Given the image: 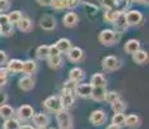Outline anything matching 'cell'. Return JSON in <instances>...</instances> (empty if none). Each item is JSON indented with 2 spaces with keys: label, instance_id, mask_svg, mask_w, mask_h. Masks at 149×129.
Returning a JSON list of instances; mask_svg holds the SVG:
<instances>
[{
  "label": "cell",
  "instance_id": "obj_1",
  "mask_svg": "<svg viewBox=\"0 0 149 129\" xmlns=\"http://www.w3.org/2000/svg\"><path fill=\"white\" fill-rule=\"evenodd\" d=\"M119 40H121V34H118L114 30H110V28H105L99 34V41L107 47L117 44Z\"/></svg>",
  "mask_w": 149,
  "mask_h": 129
},
{
  "label": "cell",
  "instance_id": "obj_2",
  "mask_svg": "<svg viewBox=\"0 0 149 129\" xmlns=\"http://www.w3.org/2000/svg\"><path fill=\"white\" fill-rule=\"evenodd\" d=\"M56 121L58 125V129H73L74 128V121L71 117L70 112L66 110H62L56 114Z\"/></svg>",
  "mask_w": 149,
  "mask_h": 129
},
{
  "label": "cell",
  "instance_id": "obj_3",
  "mask_svg": "<svg viewBox=\"0 0 149 129\" xmlns=\"http://www.w3.org/2000/svg\"><path fill=\"white\" fill-rule=\"evenodd\" d=\"M121 66H122L121 59L116 56H107L104 59H102V63H101L102 70L107 71V72H111V71L119 70Z\"/></svg>",
  "mask_w": 149,
  "mask_h": 129
},
{
  "label": "cell",
  "instance_id": "obj_4",
  "mask_svg": "<svg viewBox=\"0 0 149 129\" xmlns=\"http://www.w3.org/2000/svg\"><path fill=\"white\" fill-rule=\"evenodd\" d=\"M43 106H44L45 110H48L49 112L57 114L60 111H62V105L61 101H60V97L58 96H51L43 102Z\"/></svg>",
  "mask_w": 149,
  "mask_h": 129
},
{
  "label": "cell",
  "instance_id": "obj_5",
  "mask_svg": "<svg viewBox=\"0 0 149 129\" xmlns=\"http://www.w3.org/2000/svg\"><path fill=\"white\" fill-rule=\"evenodd\" d=\"M126 21L128 26H141L144 23V17L139 10H128L126 13Z\"/></svg>",
  "mask_w": 149,
  "mask_h": 129
},
{
  "label": "cell",
  "instance_id": "obj_6",
  "mask_svg": "<svg viewBox=\"0 0 149 129\" xmlns=\"http://www.w3.org/2000/svg\"><path fill=\"white\" fill-rule=\"evenodd\" d=\"M34 114H35L34 112V108L30 105H22L16 110L14 115H17L19 121H27V120H31Z\"/></svg>",
  "mask_w": 149,
  "mask_h": 129
},
{
  "label": "cell",
  "instance_id": "obj_7",
  "mask_svg": "<svg viewBox=\"0 0 149 129\" xmlns=\"http://www.w3.org/2000/svg\"><path fill=\"white\" fill-rule=\"evenodd\" d=\"M0 35L7 38L13 35V25L9 22L7 14H0Z\"/></svg>",
  "mask_w": 149,
  "mask_h": 129
},
{
  "label": "cell",
  "instance_id": "obj_8",
  "mask_svg": "<svg viewBox=\"0 0 149 129\" xmlns=\"http://www.w3.org/2000/svg\"><path fill=\"white\" fill-rule=\"evenodd\" d=\"M113 26L118 34H122L125 32L126 30L128 28V25H127V21H126V12H119L118 16L116 17V19H114L113 22Z\"/></svg>",
  "mask_w": 149,
  "mask_h": 129
},
{
  "label": "cell",
  "instance_id": "obj_9",
  "mask_svg": "<svg viewBox=\"0 0 149 129\" xmlns=\"http://www.w3.org/2000/svg\"><path fill=\"white\" fill-rule=\"evenodd\" d=\"M107 121V114L102 110H95L91 112L90 115V123L92 125H96V127H100V125L105 124Z\"/></svg>",
  "mask_w": 149,
  "mask_h": 129
},
{
  "label": "cell",
  "instance_id": "obj_10",
  "mask_svg": "<svg viewBox=\"0 0 149 129\" xmlns=\"http://www.w3.org/2000/svg\"><path fill=\"white\" fill-rule=\"evenodd\" d=\"M31 120H33L34 125H35L36 128L45 129L47 128V125L49 124V116H48L47 114H43V112L34 114L33 117H31Z\"/></svg>",
  "mask_w": 149,
  "mask_h": 129
},
{
  "label": "cell",
  "instance_id": "obj_11",
  "mask_svg": "<svg viewBox=\"0 0 149 129\" xmlns=\"http://www.w3.org/2000/svg\"><path fill=\"white\" fill-rule=\"evenodd\" d=\"M22 67H24V61L18 58H12L7 62L5 68L8 70L9 74H19L22 72Z\"/></svg>",
  "mask_w": 149,
  "mask_h": 129
},
{
  "label": "cell",
  "instance_id": "obj_12",
  "mask_svg": "<svg viewBox=\"0 0 149 129\" xmlns=\"http://www.w3.org/2000/svg\"><path fill=\"white\" fill-rule=\"evenodd\" d=\"M91 92H92V87L90 83H81V84H77L74 93L81 98H90Z\"/></svg>",
  "mask_w": 149,
  "mask_h": 129
},
{
  "label": "cell",
  "instance_id": "obj_13",
  "mask_svg": "<svg viewBox=\"0 0 149 129\" xmlns=\"http://www.w3.org/2000/svg\"><path fill=\"white\" fill-rule=\"evenodd\" d=\"M57 22L56 19H54L53 16H49V14H45V16H43L40 18V21H39V26L43 28L44 31H51L53 30L54 27H56Z\"/></svg>",
  "mask_w": 149,
  "mask_h": 129
},
{
  "label": "cell",
  "instance_id": "obj_14",
  "mask_svg": "<svg viewBox=\"0 0 149 129\" xmlns=\"http://www.w3.org/2000/svg\"><path fill=\"white\" fill-rule=\"evenodd\" d=\"M79 22V16L78 13L73 12V10H70V12H68L64 16V18H62V23H64L65 27H74V26H77Z\"/></svg>",
  "mask_w": 149,
  "mask_h": 129
},
{
  "label": "cell",
  "instance_id": "obj_15",
  "mask_svg": "<svg viewBox=\"0 0 149 129\" xmlns=\"http://www.w3.org/2000/svg\"><path fill=\"white\" fill-rule=\"evenodd\" d=\"M18 87L19 89L25 90V92H29L34 87H35V80H34L33 76H29V75H25L24 77L18 80Z\"/></svg>",
  "mask_w": 149,
  "mask_h": 129
},
{
  "label": "cell",
  "instance_id": "obj_16",
  "mask_svg": "<svg viewBox=\"0 0 149 129\" xmlns=\"http://www.w3.org/2000/svg\"><path fill=\"white\" fill-rule=\"evenodd\" d=\"M60 101H61V105H62V110H66L68 111L69 108L73 107L74 102H75V97H74V94L64 93V92H61Z\"/></svg>",
  "mask_w": 149,
  "mask_h": 129
},
{
  "label": "cell",
  "instance_id": "obj_17",
  "mask_svg": "<svg viewBox=\"0 0 149 129\" xmlns=\"http://www.w3.org/2000/svg\"><path fill=\"white\" fill-rule=\"evenodd\" d=\"M66 56H68V59L70 62L77 63V62H79L83 59V50L79 47H71L70 50L66 53Z\"/></svg>",
  "mask_w": 149,
  "mask_h": 129
},
{
  "label": "cell",
  "instance_id": "obj_18",
  "mask_svg": "<svg viewBox=\"0 0 149 129\" xmlns=\"http://www.w3.org/2000/svg\"><path fill=\"white\" fill-rule=\"evenodd\" d=\"M108 90H107V87H96V88H92V92H91V97L93 101H97V102H101V101H105V96H107Z\"/></svg>",
  "mask_w": 149,
  "mask_h": 129
},
{
  "label": "cell",
  "instance_id": "obj_19",
  "mask_svg": "<svg viewBox=\"0 0 149 129\" xmlns=\"http://www.w3.org/2000/svg\"><path fill=\"white\" fill-rule=\"evenodd\" d=\"M36 70H38V63L34 59H26V61H24V67H22V72L24 74L31 76L36 72Z\"/></svg>",
  "mask_w": 149,
  "mask_h": 129
},
{
  "label": "cell",
  "instance_id": "obj_20",
  "mask_svg": "<svg viewBox=\"0 0 149 129\" xmlns=\"http://www.w3.org/2000/svg\"><path fill=\"white\" fill-rule=\"evenodd\" d=\"M83 79H84V71H83L81 67H74L70 70V72H69V80H71V81L78 84Z\"/></svg>",
  "mask_w": 149,
  "mask_h": 129
},
{
  "label": "cell",
  "instance_id": "obj_21",
  "mask_svg": "<svg viewBox=\"0 0 149 129\" xmlns=\"http://www.w3.org/2000/svg\"><path fill=\"white\" fill-rule=\"evenodd\" d=\"M54 47L57 48V50L60 52V54L61 53H68V52L70 50V48H71V41L69 39H66V38H61V39H58L56 41Z\"/></svg>",
  "mask_w": 149,
  "mask_h": 129
},
{
  "label": "cell",
  "instance_id": "obj_22",
  "mask_svg": "<svg viewBox=\"0 0 149 129\" xmlns=\"http://www.w3.org/2000/svg\"><path fill=\"white\" fill-rule=\"evenodd\" d=\"M91 87L96 88V87H107V79L104 77V75L100 72H96L91 76V81H90Z\"/></svg>",
  "mask_w": 149,
  "mask_h": 129
},
{
  "label": "cell",
  "instance_id": "obj_23",
  "mask_svg": "<svg viewBox=\"0 0 149 129\" xmlns=\"http://www.w3.org/2000/svg\"><path fill=\"white\" fill-rule=\"evenodd\" d=\"M14 114H16V111H14V108L12 107V106L9 105H3L0 106V117L4 120H8V119H12V117L14 116Z\"/></svg>",
  "mask_w": 149,
  "mask_h": 129
},
{
  "label": "cell",
  "instance_id": "obj_24",
  "mask_svg": "<svg viewBox=\"0 0 149 129\" xmlns=\"http://www.w3.org/2000/svg\"><path fill=\"white\" fill-rule=\"evenodd\" d=\"M47 63L52 70H58V68H61L62 65H64V59H62L61 54H60V56H54V57H48Z\"/></svg>",
  "mask_w": 149,
  "mask_h": 129
},
{
  "label": "cell",
  "instance_id": "obj_25",
  "mask_svg": "<svg viewBox=\"0 0 149 129\" xmlns=\"http://www.w3.org/2000/svg\"><path fill=\"white\" fill-rule=\"evenodd\" d=\"M132 59H134V62L137 63V65H144V63L148 62V53L143 49H139L137 52H135V53L132 54Z\"/></svg>",
  "mask_w": 149,
  "mask_h": 129
},
{
  "label": "cell",
  "instance_id": "obj_26",
  "mask_svg": "<svg viewBox=\"0 0 149 129\" xmlns=\"http://www.w3.org/2000/svg\"><path fill=\"white\" fill-rule=\"evenodd\" d=\"M139 49H140V41L136 39H130L125 45V50L127 52L128 54H134Z\"/></svg>",
  "mask_w": 149,
  "mask_h": 129
},
{
  "label": "cell",
  "instance_id": "obj_27",
  "mask_svg": "<svg viewBox=\"0 0 149 129\" xmlns=\"http://www.w3.org/2000/svg\"><path fill=\"white\" fill-rule=\"evenodd\" d=\"M140 123H141V119L135 114H131V115H127L125 117V125H127L130 128H137L140 125Z\"/></svg>",
  "mask_w": 149,
  "mask_h": 129
},
{
  "label": "cell",
  "instance_id": "obj_28",
  "mask_svg": "<svg viewBox=\"0 0 149 129\" xmlns=\"http://www.w3.org/2000/svg\"><path fill=\"white\" fill-rule=\"evenodd\" d=\"M35 56L38 59H47L49 57V45H39L35 50Z\"/></svg>",
  "mask_w": 149,
  "mask_h": 129
},
{
  "label": "cell",
  "instance_id": "obj_29",
  "mask_svg": "<svg viewBox=\"0 0 149 129\" xmlns=\"http://www.w3.org/2000/svg\"><path fill=\"white\" fill-rule=\"evenodd\" d=\"M17 26H18L19 31H22V32H29V31L33 28V21H31L29 17H22V19L19 21V23Z\"/></svg>",
  "mask_w": 149,
  "mask_h": 129
},
{
  "label": "cell",
  "instance_id": "obj_30",
  "mask_svg": "<svg viewBox=\"0 0 149 129\" xmlns=\"http://www.w3.org/2000/svg\"><path fill=\"white\" fill-rule=\"evenodd\" d=\"M111 110L114 111V114H123L126 110V102L122 98L116 99V101L111 103Z\"/></svg>",
  "mask_w": 149,
  "mask_h": 129
},
{
  "label": "cell",
  "instance_id": "obj_31",
  "mask_svg": "<svg viewBox=\"0 0 149 129\" xmlns=\"http://www.w3.org/2000/svg\"><path fill=\"white\" fill-rule=\"evenodd\" d=\"M82 5H83V9H84L83 12L87 14V16H96L97 12H99V8H97L93 3H84L83 1Z\"/></svg>",
  "mask_w": 149,
  "mask_h": 129
},
{
  "label": "cell",
  "instance_id": "obj_32",
  "mask_svg": "<svg viewBox=\"0 0 149 129\" xmlns=\"http://www.w3.org/2000/svg\"><path fill=\"white\" fill-rule=\"evenodd\" d=\"M19 127H21V121L14 117L4 120V124H3V129H18Z\"/></svg>",
  "mask_w": 149,
  "mask_h": 129
},
{
  "label": "cell",
  "instance_id": "obj_33",
  "mask_svg": "<svg viewBox=\"0 0 149 129\" xmlns=\"http://www.w3.org/2000/svg\"><path fill=\"white\" fill-rule=\"evenodd\" d=\"M7 16H8V19H9V22H10V23H12L13 26H14V25H16V26L18 25L19 21L22 19V17H24V16H22V13L19 12V10H13V12H10L9 14H7Z\"/></svg>",
  "mask_w": 149,
  "mask_h": 129
},
{
  "label": "cell",
  "instance_id": "obj_34",
  "mask_svg": "<svg viewBox=\"0 0 149 129\" xmlns=\"http://www.w3.org/2000/svg\"><path fill=\"white\" fill-rule=\"evenodd\" d=\"M118 10H116V9H108V10H105V13H104V21L105 22H108V23H113L114 22V19H116V17L118 16Z\"/></svg>",
  "mask_w": 149,
  "mask_h": 129
},
{
  "label": "cell",
  "instance_id": "obj_35",
  "mask_svg": "<svg viewBox=\"0 0 149 129\" xmlns=\"http://www.w3.org/2000/svg\"><path fill=\"white\" fill-rule=\"evenodd\" d=\"M125 114H114L111 117V124H114L116 127H122L125 125Z\"/></svg>",
  "mask_w": 149,
  "mask_h": 129
},
{
  "label": "cell",
  "instance_id": "obj_36",
  "mask_svg": "<svg viewBox=\"0 0 149 129\" xmlns=\"http://www.w3.org/2000/svg\"><path fill=\"white\" fill-rule=\"evenodd\" d=\"M75 87H77V83L71 81V80H68V81H65L64 87H62V90L64 93H70V94H74V92H75Z\"/></svg>",
  "mask_w": 149,
  "mask_h": 129
},
{
  "label": "cell",
  "instance_id": "obj_37",
  "mask_svg": "<svg viewBox=\"0 0 149 129\" xmlns=\"http://www.w3.org/2000/svg\"><path fill=\"white\" fill-rule=\"evenodd\" d=\"M51 7L56 10H62V9H68V0H53Z\"/></svg>",
  "mask_w": 149,
  "mask_h": 129
},
{
  "label": "cell",
  "instance_id": "obj_38",
  "mask_svg": "<svg viewBox=\"0 0 149 129\" xmlns=\"http://www.w3.org/2000/svg\"><path fill=\"white\" fill-rule=\"evenodd\" d=\"M102 8H105V10L108 9H116L117 7V0H99Z\"/></svg>",
  "mask_w": 149,
  "mask_h": 129
},
{
  "label": "cell",
  "instance_id": "obj_39",
  "mask_svg": "<svg viewBox=\"0 0 149 129\" xmlns=\"http://www.w3.org/2000/svg\"><path fill=\"white\" fill-rule=\"evenodd\" d=\"M118 98H121V96H119V93H118V92H116V90L108 92L107 96H105V101H107L108 103H110V105L116 101V99H118Z\"/></svg>",
  "mask_w": 149,
  "mask_h": 129
},
{
  "label": "cell",
  "instance_id": "obj_40",
  "mask_svg": "<svg viewBox=\"0 0 149 129\" xmlns=\"http://www.w3.org/2000/svg\"><path fill=\"white\" fill-rule=\"evenodd\" d=\"M10 5H12L10 0H0V14H1L3 12H5V10L9 9Z\"/></svg>",
  "mask_w": 149,
  "mask_h": 129
},
{
  "label": "cell",
  "instance_id": "obj_41",
  "mask_svg": "<svg viewBox=\"0 0 149 129\" xmlns=\"http://www.w3.org/2000/svg\"><path fill=\"white\" fill-rule=\"evenodd\" d=\"M8 62V56L4 50H0V67H5Z\"/></svg>",
  "mask_w": 149,
  "mask_h": 129
},
{
  "label": "cell",
  "instance_id": "obj_42",
  "mask_svg": "<svg viewBox=\"0 0 149 129\" xmlns=\"http://www.w3.org/2000/svg\"><path fill=\"white\" fill-rule=\"evenodd\" d=\"M8 101V94L5 93V92H1L0 90V106H3V105H5Z\"/></svg>",
  "mask_w": 149,
  "mask_h": 129
},
{
  "label": "cell",
  "instance_id": "obj_43",
  "mask_svg": "<svg viewBox=\"0 0 149 129\" xmlns=\"http://www.w3.org/2000/svg\"><path fill=\"white\" fill-rule=\"evenodd\" d=\"M54 56H60V52L57 50V48L54 45H49V57H54Z\"/></svg>",
  "mask_w": 149,
  "mask_h": 129
},
{
  "label": "cell",
  "instance_id": "obj_44",
  "mask_svg": "<svg viewBox=\"0 0 149 129\" xmlns=\"http://www.w3.org/2000/svg\"><path fill=\"white\" fill-rule=\"evenodd\" d=\"M52 1L53 0H36V3H38L39 5H42V7H51Z\"/></svg>",
  "mask_w": 149,
  "mask_h": 129
},
{
  "label": "cell",
  "instance_id": "obj_45",
  "mask_svg": "<svg viewBox=\"0 0 149 129\" xmlns=\"http://www.w3.org/2000/svg\"><path fill=\"white\" fill-rule=\"evenodd\" d=\"M8 83V76H0V88L4 87Z\"/></svg>",
  "mask_w": 149,
  "mask_h": 129
},
{
  "label": "cell",
  "instance_id": "obj_46",
  "mask_svg": "<svg viewBox=\"0 0 149 129\" xmlns=\"http://www.w3.org/2000/svg\"><path fill=\"white\" fill-rule=\"evenodd\" d=\"M131 1L139 3V4H143V5H148V0H131Z\"/></svg>",
  "mask_w": 149,
  "mask_h": 129
},
{
  "label": "cell",
  "instance_id": "obj_47",
  "mask_svg": "<svg viewBox=\"0 0 149 129\" xmlns=\"http://www.w3.org/2000/svg\"><path fill=\"white\" fill-rule=\"evenodd\" d=\"M18 129H35L34 127H31V125H27V124H25V125H21Z\"/></svg>",
  "mask_w": 149,
  "mask_h": 129
},
{
  "label": "cell",
  "instance_id": "obj_48",
  "mask_svg": "<svg viewBox=\"0 0 149 129\" xmlns=\"http://www.w3.org/2000/svg\"><path fill=\"white\" fill-rule=\"evenodd\" d=\"M107 129H119V128L116 127L114 124H110V125H108V127H107Z\"/></svg>",
  "mask_w": 149,
  "mask_h": 129
},
{
  "label": "cell",
  "instance_id": "obj_49",
  "mask_svg": "<svg viewBox=\"0 0 149 129\" xmlns=\"http://www.w3.org/2000/svg\"><path fill=\"white\" fill-rule=\"evenodd\" d=\"M93 0H84V3H92Z\"/></svg>",
  "mask_w": 149,
  "mask_h": 129
},
{
  "label": "cell",
  "instance_id": "obj_50",
  "mask_svg": "<svg viewBox=\"0 0 149 129\" xmlns=\"http://www.w3.org/2000/svg\"><path fill=\"white\" fill-rule=\"evenodd\" d=\"M35 129H43V128H35Z\"/></svg>",
  "mask_w": 149,
  "mask_h": 129
},
{
  "label": "cell",
  "instance_id": "obj_51",
  "mask_svg": "<svg viewBox=\"0 0 149 129\" xmlns=\"http://www.w3.org/2000/svg\"><path fill=\"white\" fill-rule=\"evenodd\" d=\"M48 129H54V128H48Z\"/></svg>",
  "mask_w": 149,
  "mask_h": 129
}]
</instances>
